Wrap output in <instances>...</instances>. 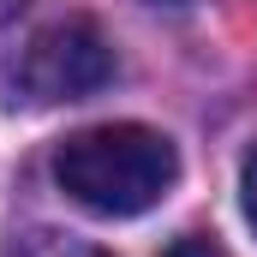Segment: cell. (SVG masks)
<instances>
[{"instance_id": "6da1fadb", "label": "cell", "mask_w": 257, "mask_h": 257, "mask_svg": "<svg viewBox=\"0 0 257 257\" xmlns=\"http://www.w3.org/2000/svg\"><path fill=\"white\" fill-rule=\"evenodd\" d=\"M60 192L90 215H144L180 180V150L156 126H84L54 150Z\"/></svg>"}, {"instance_id": "7a4b0ae2", "label": "cell", "mask_w": 257, "mask_h": 257, "mask_svg": "<svg viewBox=\"0 0 257 257\" xmlns=\"http://www.w3.org/2000/svg\"><path fill=\"white\" fill-rule=\"evenodd\" d=\"M6 102L12 108H54V102H84L102 84H114V42L90 12H54L36 18L18 48L6 54Z\"/></svg>"}, {"instance_id": "3957f363", "label": "cell", "mask_w": 257, "mask_h": 257, "mask_svg": "<svg viewBox=\"0 0 257 257\" xmlns=\"http://www.w3.org/2000/svg\"><path fill=\"white\" fill-rule=\"evenodd\" d=\"M12 257H108L102 245H90V239H78V233H54V227H36V233H24L18 239V251Z\"/></svg>"}, {"instance_id": "277c9868", "label": "cell", "mask_w": 257, "mask_h": 257, "mask_svg": "<svg viewBox=\"0 0 257 257\" xmlns=\"http://www.w3.org/2000/svg\"><path fill=\"white\" fill-rule=\"evenodd\" d=\"M239 209H245V221H251V233H257V144L239 162Z\"/></svg>"}, {"instance_id": "5b68a950", "label": "cell", "mask_w": 257, "mask_h": 257, "mask_svg": "<svg viewBox=\"0 0 257 257\" xmlns=\"http://www.w3.org/2000/svg\"><path fill=\"white\" fill-rule=\"evenodd\" d=\"M162 257H221V245H215L209 233H186V239H174Z\"/></svg>"}]
</instances>
